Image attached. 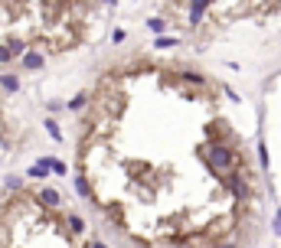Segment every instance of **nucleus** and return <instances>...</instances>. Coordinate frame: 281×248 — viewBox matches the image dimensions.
<instances>
[{
    "label": "nucleus",
    "instance_id": "nucleus-6",
    "mask_svg": "<svg viewBox=\"0 0 281 248\" xmlns=\"http://www.w3.org/2000/svg\"><path fill=\"white\" fill-rule=\"evenodd\" d=\"M219 248H239V242H229V238H226V242H222Z\"/></svg>",
    "mask_w": 281,
    "mask_h": 248
},
{
    "label": "nucleus",
    "instance_id": "nucleus-4",
    "mask_svg": "<svg viewBox=\"0 0 281 248\" xmlns=\"http://www.w3.org/2000/svg\"><path fill=\"white\" fill-rule=\"evenodd\" d=\"M147 30H154V33H163V30H167V23H163V20H154V17H151V20H147Z\"/></svg>",
    "mask_w": 281,
    "mask_h": 248
},
{
    "label": "nucleus",
    "instance_id": "nucleus-1",
    "mask_svg": "<svg viewBox=\"0 0 281 248\" xmlns=\"http://www.w3.org/2000/svg\"><path fill=\"white\" fill-rule=\"evenodd\" d=\"M98 0H0V65L40 72L79 49Z\"/></svg>",
    "mask_w": 281,
    "mask_h": 248
},
{
    "label": "nucleus",
    "instance_id": "nucleus-5",
    "mask_svg": "<svg viewBox=\"0 0 281 248\" xmlns=\"http://www.w3.org/2000/svg\"><path fill=\"white\" fill-rule=\"evenodd\" d=\"M154 46H161V49H167V46H177V39H157Z\"/></svg>",
    "mask_w": 281,
    "mask_h": 248
},
{
    "label": "nucleus",
    "instance_id": "nucleus-3",
    "mask_svg": "<svg viewBox=\"0 0 281 248\" xmlns=\"http://www.w3.org/2000/svg\"><path fill=\"white\" fill-rule=\"evenodd\" d=\"M7 88H17L13 78H3V88H0V157L7 153H17V147L23 144V131L17 124V118L10 114V101H7Z\"/></svg>",
    "mask_w": 281,
    "mask_h": 248
},
{
    "label": "nucleus",
    "instance_id": "nucleus-2",
    "mask_svg": "<svg viewBox=\"0 0 281 248\" xmlns=\"http://www.w3.org/2000/svg\"><path fill=\"white\" fill-rule=\"evenodd\" d=\"M0 248H88V238L69 226L59 190L10 180L0 193Z\"/></svg>",
    "mask_w": 281,
    "mask_h": 248
}]
</instances>
